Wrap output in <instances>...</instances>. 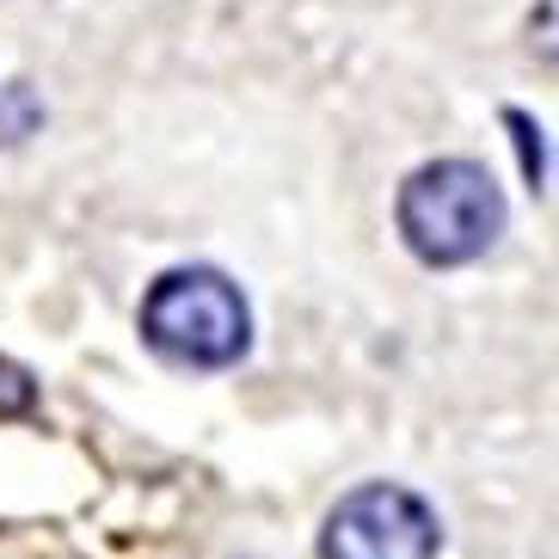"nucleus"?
Listing matches in <instances>:
<instances>
[{
  "label": "nucleus",
  "instance_id": "obj_1",
  "mask_svg": "<svg viewBox=\"0 0 559 559\" xmlns=\"http://www.w3.org/2000/svg\"><path fill=\"white\" fill-rule=\"evenodd\" d=\"M400 234L425 264H474L504 234V191L479 160H430L400 185Z\"/></svg>",
  "mask_w": 559,
  "mask_h": 559
},
{
  "label": "nucleus",
  "instance_id": "obj_3",
  "mask_svg": "<svg viewBox=\"0 0 559 559\" xmlns=\"http://www.w3.org/2000/svg\"><path fill=\"white\" fill-rule=\"evenodd\" d=\"M320 559H437V516L406 486H357L326 516Z\"/></svg>",
  "mask_w": 559,
  "mask_h": 559
},
{
  "label": "nucleus",
  "instance_id": "obj_4",
  "mask_svg": "<svg viewBox=\"0 0 559 559\" xmlns=\"http://www.w3.org/2000/svg\"><path fill=\"white\" fill-rule=\"evenodd\" d=\"M32 406H37L32 369H19L13 357H0V418H25Z\"/></svg>",
  "mask_w": 559,
  "mask_h": 559
},
{
  "label": "nucleus",
  "instance_id": "obj_5",
  "mask_svg": "<svg viewBox=\"0 0 559 559\" xmlns=\"http://www.w3.org/2000/svg\"><path fill=\"white\" fill-rule=\"evenodd\" d=\"M504 123L516 130V142H523V173L542 185V130H535V117H528V111H504Z\"/></svg>",
  "mask_w": 559,
  "mask_h": 559
},
{
  "label": "nucleus",
  "instance_id": "obj_2",
  "mask_svg": "<svg viewBox=\"0 0 559 559\" xmlns=\"http://www.w3.org/2000/svg\"><path fill=\"white\" fill-rule=\"evenodd\" d=\"M142 332H148V345L173 362L228 369V362L252 345V313L222 271L185 264V271H166L148 289V301H142Z\"/></svg>",
  "mask_w": 559,
  "mask_h": 559
}]
</instances>
